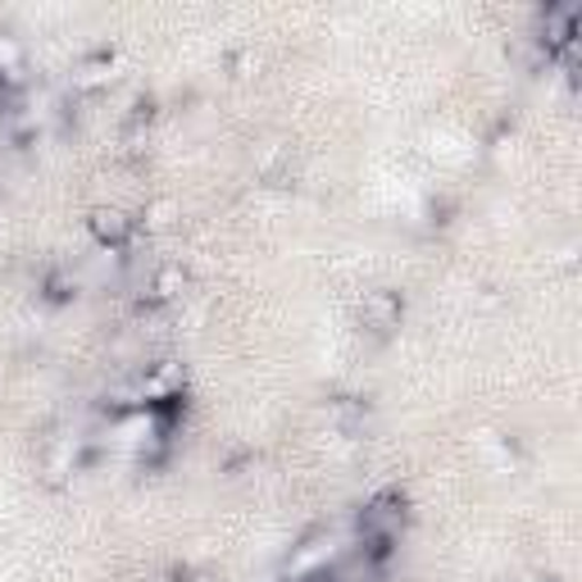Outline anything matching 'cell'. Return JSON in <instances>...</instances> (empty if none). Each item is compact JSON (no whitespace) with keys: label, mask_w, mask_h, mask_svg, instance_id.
Wrapping results in <instances>:
<instances>
[{"label":"cell","mask_w":582,"mask_h":582,"mask_svg":"<svg viewBox=\"0 0 582 582\" xmlns=\"http://www.w3.org/2000/svg\"><path fill=\"white\" fill-rule=\"evenodd\" d=\"M401 523H405V501L387 492L360 510V542H397Z\"/></svg>","instance_id":"6da1fadb"},{"label":"cell","mask_w":582,"mask_h":582,"mask_svg":"<svg viewBox=\"0 0 582 582\" xmlns=\"http://www.w3.org/2000/svg\"><path fill=\"white\" fill-rule=\"evenodd\" d=\"M87 228H91V237L101 241L106 251H123L128 241H132V232H137V219L128 214V210H114V205H101V210H91V219H87Z\"/></svg>","instance_id":"7a4b0ae2"},{"label":"cell","mask_w":582,"mask_h":582,"mask_svg":"<svg viewBox=\"0 0 582 582\" xmlns=\"http://www.w3.org/2000/svg\"><path fill=\"white\" fill-rule=\"evenodd\" d=\"M573 32H578V10L573 6H551L542 14V46H546V56H569L573 51Z\"/></svg>","instance_id":"3957f363"},{"label":"cell","mask_w":582,"mask_h":582,"mask_svg":"<svg viewBox=\"0 0 582 582\" xmlns=\"http://www.w3.org/2000/svg\"><path fill=\"white\" fill-rule=\"evenodd\" d=\"M360 323H364L369 332L387 337V332H392V328L401 323V297H397V291H387V287L369 291L364 305H360Z\"/></svg>","instance_id":"277c9868"},{"label":"cell","mask_w":582,"mask_h":582,"mask_svg":"<svg viewBox=\"0 0 582 582\" xmlns=\"http://www.w3.org/2000/svg\"><path fill=\"white\" fill-rule=\"evenodd\" d=\"M106 78H110V56H91V60H82V64L73 69V87H78V91L101 87Z\"/></svg>","instance_id":"5b68a950"},{"label":"cell","mask_w":582,"mask_h":582,"mask_svg":"<svg viewBox=\"0 0 582 582\" xmlns=\"http://www.w3.org/2000/svg\"><path fill=\"white\" fill-rule=\"evenodd\" d=\"M19 73H23V46H19L10 32H0V78L14 87Z\"/></svg>","instance_id":"8992f818"},{"label":"cell","mask_w":582,"mask_h":582,"mask_svg":"<svg viewBox=\"0 0 582 582\" xmlns=\"http://www.w3.org/2000/svg\"><path fill=\"white\" fill-rule=\"evenodd\" d=\"M46 291H51V301H69L73 291H78V282H73V278H64V273H51V282H46Z\"/></svg>","instance_id":"52a82bcc"},{"label":"cell","mask_w":582,"mask_h":582,"mask_svg":"<svg viewBox=\"0 0 582 582\" xmlns=\"http://www.w3.org/2000/svg\"><path fill=\"white\" fill-rule=\"evenodd\" d=\"M178 582H210V578H205V573H182Z\"/></svg>","instance_id":"ba28073f"}]
</instances>
